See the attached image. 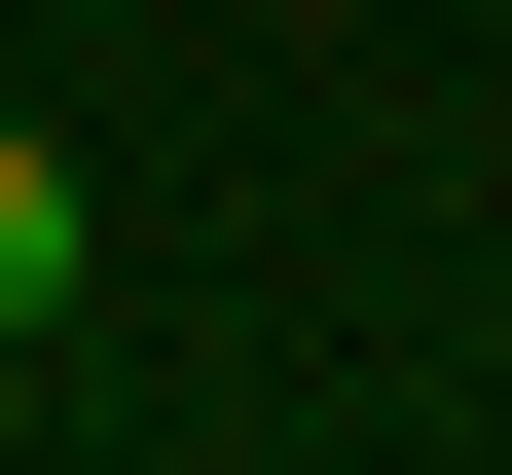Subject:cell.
Returning <instances> with one entry per match:
<instances>
[{
  "mask_svg": "<svg viewBox=\"0 0 512 475\" xmlns=\"http://www.w3.org/2000/svg\"><path fill=\"white\" fill-rule=\"evenodd\" d=\"M74 293H110V183L37 147V110H0V366H37V329H74Z\"/></svg>",
  "mask_w": 512,
  "mask_h": 475,
  "instance_id": "6da1fadb",
  "label": "cell"
}]
</instances>
